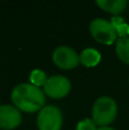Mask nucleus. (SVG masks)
Here are the masks:
<instances>
[{
    "label": "nucleus",
    "mask_w": 129,
    "mask_h": 130,
    "mask_svg": "<svg viewBox=\"0 0 129 130\" xmlns=\"http://www.w3.org/2000/svg\"><path fill=\"white\" fill-rule=\"evenodd\" d=\"M71 82L63 75H53L47 79L43 86V92L52 98H63L70 92Z\"/></svg>",
    "instance_id": "nucleus-6"
},
{
    "label": "nucleus",
    "mask_w": 129,
    "mask_h": 130,
    "mask_svg": "<svg viewBox=\"0 0 129 130\" xmlns=\"http://www.w3.org/2000/svg\"><path fill=\"white\" fill-rule=\"evenodd\" d=\"M53 62L62 70H72L80 64V57L73 48L59 46L53 53Z\"/></svg>",
    "instance_id": "nucleus-5"
},
{
    "label": "nucleus",
    "mask_w": 129,
    "mask_h": 130,
    "mask_svg": "<svg viewBox=\"0 0 129 130\" xmlns=\"http://www.w3.org/2000/svg\"><path fill=\"white\" fill-rule=\"evenodd\" d=\"M96 5L107 13L118 15L126 9L128 2L126 0H97Z\"/></svg>",
    "instance_id": "nucleus-8"
},
{
    "label": "nucleus",
    "mask_w": 129,
    "mask_h": 130,
    "mask_svg": "<svg viewBox=\"0 0 129 130\" xmlns=\"http://www.w3.org/2000/svg\"><path fill=\"white\" fill-rule=\"evenodd\" d=\"M11 101L20 111L34 113L45 107V92L31 83H20L11 91Z\"/></svg>",
    "instance_id": "nucleus-1"
},
{
    "label": "nucleus",
    "mask_w": 129,
    "mask_h": 130,
    "mask_svg": "<svg viewBox=\"0 0 129 130\" xmlns=\"http://www.w3.org/2000/svg\"><path fill=\"white\" fill-rule=\"evenodd\" d=\"M111 23H112V25H113L114 27H117V26H119V25L123 24V23H125V20H123L122 17H118V16H114V17H112Z\"/></svg>",
    "instance_id": "nucleus-14"
},
{
    "label": "nucleus",
    "mask_w": 129,
    "mask_h": 130,
    "mask_svg": "<svg viewBox=\"0 0 129 130\" xmlns=\"http://www.w3.org/2000/svg\"><path fill=\"white\" fill-rule=\"evenodd\" d=\"M80 57V64H82L86 67H94L100 64L102 56L98 50L94 48H86L82 50V53L79 55Z\"/></svg>",
    "instance_id": "nucleus-9"
},
{
    "label": "nucleus",
    "mask_w": 129,
    "mask_h": 130,
    "mask_svg": "<svg viewBox=\"0 0 129 130\" xmlns=\"http://www.w3.org/2000/svg\"><path fill=\"white\" fill-rule=\"evenodd\" d=\"M97 130H116L113 128H110V127H100Z\"/></svg>",
    "instance_id": "nucleus-15"
},
{
    "label": "nucleus",
    "mask_w": 129,
    "mask_h": 130,
    "mask_svg": "<svg viewBox=\"0 0 129 130\" xmlns=\"http://www.w3.org/2000/svg\"><path fill=\"white\" fill-rule=\"evenodd\" d=\"M37 124L39 130H61L63 124L61 110L54 105H46L39 111Z\"/></svg>",
    "instance_id": "nucleus-4"
},
{
    "label": "nucleus",
    "mask_w": 129,
    "mask_h": 130,
    "mask_svg": "<svg viewBox=\"0 0 129 130\" xmlns=\"http://www.w3.org/2000/svg\"><path fill=\"white\" fill-rule=\"evenodd\" d=\"M89 31L91 37L97 42L103 45H112L118 40L117 29L110 21H106L104 18H95L91 21L89 25Z\"/></svg>",
    "instance_id": "nucleus-3"
},
{
    "label": "nucleus",
    "mask_w": 129,
    "mask_h": 130,
    "mask_svg": "<svg viewBox=\"0 0 129 130\" xmlns=\"http://www.w3.org/2000/svg\"><path fill=\"white\" fill-rule=\"evenodd\" d=\"M116 53L119 59L129 65V37L119 38L116 42Z\"/></svg>",
    "instance_id": "nucleus-10"
},
{
    "label": "nucleus",
    "mask_w": 129,
    "mask_h": 130,
    "mask_svg": "<svg viewBox=\"0 0 129 130\" xmlns=\"http://www.w3.org/2000/svg\"><path fill=\"white\" fill-rule=\"evenodd\" d=\"M22 122V114L18 108L11 105H0V129L13 130Z\"/></svg>",
    "instance_id": "nucleus-7"
},
{
    "label": "nucleus",
    "mask_w": 129,
    "mask_h": 130,
    "mask_svg": "<svg viewBox=\"0 0 129 130\" xmlns=\"http://www.w3.org/2000/svg\"><path fill=\"white\" fill-rule=\"evenodd\" d=\"M95 122L91 119H85L80 121L77 126V130H97Z\"/></svg>",
    "instance_id": "nucleus-12"
},
{
    "label": "nucleus",
    "mask_w": 129,
    "mask_h": 130,
    "mask_svg": "<svg viewBox=\"0 0 129 130\" xmlns=\"http://www.w3.org/2000/svg\"><path fill=\"white\" fill-rule=\"evenodd\" d=\"M30 81H31V85L39 88L40 86H45L46 81H47V75H46V73L43 71L36 69L30 74Z\"/></svg>",
    "instance_id": "nucleus-11"
},
{
    "label": "nucleus",
    "mask_w": 129,
    "mask_h": 130,
    "mask_svg": "<svg viewBox=\"0 0 129 130\" xmlns=\"http://www.w3.org/2000/svg\"><path fill=\"white\" fill-rule=\"evenodd\" d=\"M116 29H117V32H118V37H120V38H128V36H129V25L128 24L123 23V24L117 26Z\"/></svg>",
    "instance_id": "nucleus-13"
},
{
    "label": "nucleus",
    "mask_w": 129,
    "mask_h": 130,
    "mask_svg": "<svg viewBox=\"0 0 129 130\" xmlns=\"http://www.w3.org/2000/svg\"><path fill=\"white\" fill-rule=\"evenodd\" d=\"M117 114L118 105L111 97H100L93 106V121L96 126L109 127V124L116 120Z\"/></svg>",
    "instance_id": "nucleus-2"
}]
</instances>
